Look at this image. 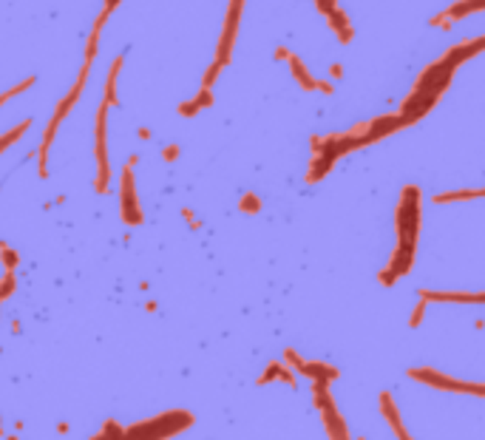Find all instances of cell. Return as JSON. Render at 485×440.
Instances as JSON below:
<instances>
[{"label":"cell","instance_id":"cell-1","mask_svg":"<svg viewBox=\"0 0 485 440\" xmlns=\"http://www.w3.org/2000/svg\"><path fill=\"white\" fill-rule=\"evenodd\" d=\"M190 423H193V415L173 409V412H165L162 417H151L139 426L125 429V437H173L182 429H187Z\"/></svg>","mask_w":485,"mask_h":440},{"label":"cell","instance_id":"cell-2","mask_svg":"<svg viewBox=\"0 0 485 440\" xmlns=\"http://www.w3.org/2000/svg\"><path fill=\"white\" fill-rule=\"evenodd\" d=\"M131 168L134 165H128L125 170H122V222L125 225H131V228H136V225H142L145 222V216H142V210H139V196H136V187H134V173H131Z\"/></svg>","mask_w":485,"mask_h":440},{"label":"cell","instance_id":"cell-3","mask_svg":"<svg viewBox=\"0 0 485 440\" xmlns=\"http://www.w3.org/2000/svg\"><path fill=\"white\" fill-rule=\"evenodd\" d=\"M105 111L108 105H103L97 111V142H94V151H97V168H100V179H97V190L105 193L108 190V156H105Z\"/></svg>","mask_w":485,"mask_h":440},{"label":"cell","instance_id":"cell-4","mask_svg":"<svg viewBox=\"0 0 485 440\" xmlns=\"http://www.w3.org/2000/svg\"><path fill=\"white\" fill-rule=\"evenodd\" d=\"M122 63H125V57L119 54V57L111 63V69H108V83H105V105H117V103H119V100H117V74H119Z\"/></svg>","mask_w":485,"mask_h":440},{"label":"cell","instance_id":"cell-5","mask_svg":"<svg viewBox=\"0 0 485 440\" xmlns=\"http://www.w3.org/2000/svg\"><path fill=\"white\" fill-rule=\"evenodd\" d=\"M29 125H32V122L26 120V122H21V125H15V128H12L9 134H4V137H0V154H4V151H6V148H9V145H12L15 139H18V137H23Z\"/></svg>","mask_w":485,"mask_h":440},{"label":"cell","instance_id":"cell-6","mask_svg":"<svg viewBox=\"0 0 485 440\" xmlns=\"http://www.w3.org/2000/svg\"><path fill=\"white\" fill-rule=\"evenodd\" d=\"M94 437H125V429L119 426V423H114V420H108Z\"/></svg>","mask_w":485,"mask_h":440},{"label":"cell","instance_id":"cell-7","mask_svg":"<svg viewBox=\"0 0 485 440\" xmlns=\"http://www.w3.org/2000/svg\"><path fill=\"white\" fill-rule=\"evenodd\" d=\"M12 290H15V270H6L4 284H0V299H9V296H12Z\"/></svg>","mask_w":485,"mask_h":440},{"label":"cell","instance_id":"cell-8","mask_svg":"<svg viewBox=\"0 0 485 440\" xmlns=\"http://www.w3.org/2000/svg\"><path fill=\"white\" fill-rule=\"evenodd\" d=\"M0 250H4V262H6V270H15L18 267V262H21V256L12 250V248H6L4 242H0Z\"/></svg>","mask_w":485,"mask_h":440},{"label":"cell","instance_id":"cell-9","mask_svg":"<svg viewBox=\"0 0 485 440\" xmlns=\"http://www.w3.org/2000/svg\"><path fill=\"white\" fill-rule=\"evenodd\" d=\"M32 83H35V77H29V80H23V83H21V86H15V88H12V91H6V94H4V97H0V105H4V103H6V100H12V97H15V94H21V91H26V88H29V86H32Z\"/></svg>","mask_w":485,"mask_h":440},{"label":"cell","instance_id":"cell-10","mask_svg":"<svg viewBox=\"0 0 485 440\" xmlns=\"http://www.w3.org/2000/svg\"><path fill=\"white\" fill-rule=\"evenodd\" d=\"M241 210H245V213H256L259 210V199L253 193H247L245 199H241Z\"/></svg>","mask_w":485,"mask_h":440},{"label":"cell","instance_id":"cell-11","mask_svg":"<svg viewBox=\"0 0 485 440\" xmlns=\"http://www.w3.org/2000/svg\"><path fill=\"white\" fill-rule=\"evenodd\" d=\"M193 103H196V105H199V108H201V105H210V103H213V97H210V88H207V86H204V88H201V91H199V97H196V100H193Z\"/></svg>","mask_w":485,"mask_h":440},{"label":"cell","instance_id":"cell-12","mask_svg":"<svg viewBox=\"0 0 485 440\" xmlns=\"http://www.w3.org/2000/svg\"><path fill=\"white\" fill-rule=\"evenodd\" d=\"M199 111V105L196 103H185V105H179V114H185V117H193Z\"/></svg>","mask_w":485,"mask_h":440},{"label":"cell","instance_id":"cell-13","mask_svg":"<svg viewBox=\"0 0 485 440\" xmlns=\"http://www.w3.org/2000/svg\"><path fill=\"white\" fill-rule=\"evenodd\" d=\"M117 6H119V0H105V9L100 12V18H108V15H111Z\"/></svg>","mask_w":485,"mask_h":440},{"label":"cell","instance_id":"cell-14","mask_svg":"<svg viewBox=\"0 0 485 440\" xmlns=\"http://www.w3.org/2000/svg\"><path fill=\"white\" fill-rule=\"evenodd\" d=\"M176 154H179V148H176V145H173V148H168V151H165V156H168V159H173V156H176Z\"/></svg>","mask_w":485,"mask_h":440}]
</instances>
